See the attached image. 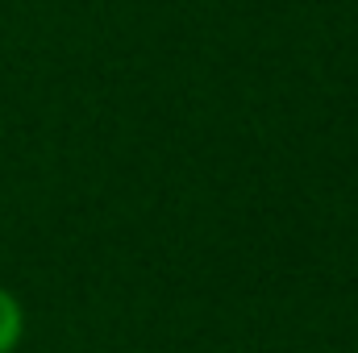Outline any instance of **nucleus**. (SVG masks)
Instances as JSON below:
<instances>
[{"mask_svg": "<svg viewBox=\"0 0 358 353\" xmlns=\"http://www.w3.org/2000/svg\"><path fill=\"white\" fill-rule=\"evenodd\" d=\"M21 341H25V308L8 287H0V353H17Z\"/></svg>", "mask_w": 358, "mask_h": 353, "instance_id": "1", "label": "nucleus"}]
</instances>
